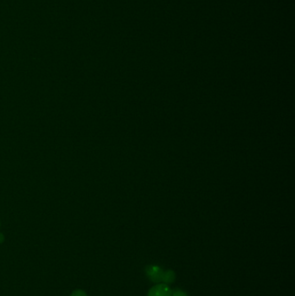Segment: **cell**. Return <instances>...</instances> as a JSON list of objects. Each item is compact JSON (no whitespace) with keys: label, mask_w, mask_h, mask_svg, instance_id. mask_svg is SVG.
<instances>
[{"label":"cell","mask_w":295,"mask_h":296,"mask_svg":"<svg viewBox=\"0 0 295 296\" xmlns=\"http://www.w3.org/2000/svg\"><path fill=\"white\" fill-rule=\"evenodd\" d=\"M171 290L166 284L160 283L150 289L147 296H171Z\"/></svg>","instance_id":"6da1fadb"},{"label":"cell","mask_w":295,"mask_h":296,"mask_svg":"<svg viewBox=\"0 0 295 296\" xmlns=\"http://www.w3.org/2000/svg\"><path fill=\"white\" fill-rule=\"evenodd\" d=\"M164 271L158 266H149L146 268V275L153 282L160 283L162 282Z\"/></svg>","instance_id":"7a4b0ae2"},{"label":"cell","mask_w":295,"mask_h":296,"mask_svg":"<svg viewBox=\"0 0 295 296\" xmlns=\"http://www.w3.org/2000/svg\"><path fill=\"white\" fill-rule=\"evenodd\" d=\"M176 279V275L174 272L172 270H167V271L164 272L163 277H162V282L164 284H170L174 282Z\"/></svg>","instance_id":"3957f363"},{"label":"cell","mask_w":295,"mask_h":296,"mask_svg":"<svg viewBox=\"0 0 295 296\" xmlns=\"http://www.w3.org/2000/svg\"><path fill=\"white\" fill-rule=\"evenodd\" d=\"M171 296H188L186 293L182 291L181 289H176L174 292L171 293Z\"/></svg>","instance_id":"277c9868"},{"label":"cell","mask_w":295,"mask_h":296,"mask_svg":"<svg viewBox=\"0 0 295 296\" xmlns=\"http://www.w3.org/2000/svg\"><path fill=\"white\" fill-rule=\"evenodd\" d=\"M87 296V294H86L83 290H81V289H77V290H75L74 292L72 293L71 296Z\"/></svg>","instance_id":"5b68a950"}]
</instances>
